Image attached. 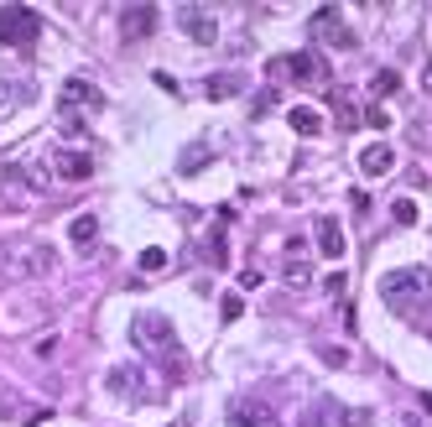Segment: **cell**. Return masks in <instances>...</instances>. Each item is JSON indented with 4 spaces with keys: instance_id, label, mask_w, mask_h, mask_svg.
Instances as JSON below:
<instances>
[{
    "instance_id": "83f0119b",
    "label": "cell",
    "mask_w": 432,
    "mask_h": 427,
    "mask_svg": "<svg viewBox=\"0 0 432 427\" xmlns=\"http://www.w3.org/2000/svg\"><path fill=\"white\" fill-rule=\"evenodd\" d=\"M370 125L375 130H390V110H370Z\"/></svg>"
},
{
    "instance_id": "277c9868",
    "label": "cell",
    "mask_w": 432,
    "mask_h": 427,
    "mask_svg": "<svg viewBox=\"0 0 432 427\" xmlns=\"http://www.w3.org/2000/svg\"><path fill=\"white\" fill-rule=\"evenodd\" d=\"M130 339H136V349L141 354H151V359H177V333H172V318H162V313H141L136 323H130Z\"/></svg>"
},
{
    "instance_id": "5b68a950",
    "label": "cell",
    "mask_w": 432,
    "mask_h": 427,
    "mask_svg": "<svg viewBox=\"0 0 432 427\" xmlns=\"http://www.w3.org/2000/svg\"><path fill=\"white\" fill-rule=\"evenodd\" d=\"M42 32V16L32 6H0V47H32Z\"/></svg>"
},
{
    "instance_id": "44dd1931",
    "label": "cell",
    "mask_w": 432,
    "mask_h": 427,
    "mask_svg": "<svg viewBox=\"0 0 432 427\" xmlns=\"http://www.w3.org/2000/svg\"><path fill=\"white\" fill-rule=\"evenodd\" d=\"M141 271H167V250L162 245H146V250H141Z\"/></svg>"
},
{
    "instance_id": "ac0fdd59",
    "label": "cell",
    "mask_w": 432,
    "mask_h": 427,
    "mask_svg": "<svg viewBox=\"0 0 432 427\" xmlns=\"http://www.w3.org/2000/svg\"><path fill=\"white\" fill-rule=\"evenodd\" d=\"M286 120H292V130H297V136H318V130H323V115L312 110V104H297V110L286 115Z\"/></svg>"
},
{
    "instance_id": "f1b7e54d",
    "label": "cell",
    "mask_w": 432,
    "mask_h": 427,
    "mask_svg": "<svg viewBox=\"0 0 432 427\" xmlns=\"http://www.w3.org/2000/svg\"><path fill=\"white\" fill-rule=\"evenodd\" d=\"M172 427H188V417H177V422H172Z\"/></svg>"
},
{
    "instance_id": "7402d4cb",
    "label": "cell",
    "mask_w": 432,
    "mask_h": 427,
    "mask_svg": "<svg viewBox=\"0 0 432 427\" xmlns=\"http://www.w3.org/2000/svg\"><path fill=\"white\" fill-rule=\"evenodd\" d=\"M219 313H224V323H234V318L245 313V297H240V292H229V297L219 302Z\"/></svg>"
},
{
    "instance_id": "4fadbf2b",
    "label": "cell",
    "mask_w": 432,
    "mask_h": 427,
    "mask_svg": "<svg viewBox=\"0 0 432 427\" xmlns=\"http://www.w3.org/2000/svg\"><path fill=\"white\" fill-rule=\"evenodd\" d=\"M234 427H281V417L266 402H245V407H234Z\"/></svg>"
},
{
    "instance_id": "d4e9b609",
    "label": "cell",
    "mask_w": 432,
    "mask_h": 427,
    "mask_svg": "<svg viewBox=\"0 0 432 427\" xmlns=\"http://www.w3.org/2000/svg\"><path fill=\"white\" fill-rule=\"evenodd\" d=\"M323 287H329V297H344V271H333V276H323Z\"/></svg>"
},
{
    "instance_id": "9a60e30c",
    "label": "cell",
    "mask_w": 432,
    "mask_h": 427,
    "mask_svg": "<svg viewBox=\"0 0 432 427\" xmlns=\"http://www.w3.org/2000/svg\"><path fill=\"white\" fill-rule=\"evenodd\" d=\"M68 240H73V250H89L99 240V219H94V214H78V219L68 224Z\"/></svg>"
},
{
    "instance_id": "9c48e42d",
    "label": "cell",
    "mask_w": 432,
    "mask_h": 427,
    "mask_svg": "<svg viewBox=\"0 0 432 427\" xmlns=\"http://www.w3.org/2000/svg\"><path fill=\"white\" fill-rule=\"evenodd\" d=\"M177 21H182V32L193 37V42H219V21H214V11H198V6H177Z\"/></svg>"
},
{
    "instance_id": "52a82bcc",
    "label": "cell",
    "mask_w": 432,
    "mask_h": 427,
    "mask_svg": "<svg viewBox=\"0 0 432 427\" xmlns=\"http://www.w3.org/2000/svg\"><path fill=\"white\" fill-rule=\"evenodd\" d=\"M355 422H364V411H349L338 396H323V402H312L307 417H303V427H355Z\"/></svg>"
},
{
    "instance_id": "484cf974",
    "label": "cell",
    "mask_w": 432,
    "mask_h": 427,
    "mask_svg": "<svg viewBox=\"0 0 432 427\" xmlns=\"http://www.w3.org/2000/svg\"><path fill=\"white\" fill-rule=\"evenodd\" d=\"M323 359H329V365H349V349H344V344H333V349H323Z\"/></svg>"
},
{
    "instance_id": "ba28073f",
    "label": "cell",
    "mask_w": 432,
    "mask_h": 427,
    "mask_svg": "<svg viewBox=\"0 0 432 427\" xmlns=\"http://www.w3.org/2000/svg\"><path fill=\"white\" fill-rule=\"evenodd\" d=\"M312 37H318V42H333V47H355V32L344 26V11H338V6H318V11H312Z\"/></svg>"
},
{
    "instance_id": "7c38bea8",
    "label": "cell",
    "mask_w": 432,
    "mask_h": 427,
    "mask_svg": "<svg viewBox=\"0 0 432 427\" xmlns=\"http://www.w3.org/2000/svg\"><path fill=\"white\" fill-rule=\"evenodd\" d=\"M390 167H396V151H390L386 141H370L360 151V172H364V178H386Z\"/></svg>"
},
{
    "instance_id": "30bf717a",
    "label": "cell",
    "mask_w": 432,
    "mask_h": 427,
    "mask_svg": "<svg viewBox=\"0 0 432 427\" xmlns=\"http://www.w3.org/2000/svg\"><path fill=\"white\" fill-rule=\"evenodd\" d=\"M156 21H162L156 6H125L120 11V37H125V42H141V37H151Z\"/></svg>"
},
{
    "instance_id": "3957f363",
    "label": "cell",
    "mask_w": 432,
    "mask_h": 427,
    "mask_svg": "<svg viewBox=\"0 0 432 427\" xmlns=\"http://www.w3.org/2000/svg\"><path fill=\"white\" fill-rule=\"evenodd\" d=\"M104 385H110L120 402H130V407H151L156 402V376L141 359H125V365H115L110 376H104Z\"/></svg>"
},
{
    "instance_id": "cb8c5ba5",
    "label": "cell",
    "mask_w": 432,
    "mask_h": 427,
    "mask_svg": "<svg viewBox=\"0 0 432 427\" xmlns=\"http://www.w3.org/2000/svg\"><path fill=\"white\" fill-rule=\"evenodd\" d=\"M375 89H381V94H396V89H401V73H381V78H375Z\"/></svg>"
},
{
    "instance_id": "6da1fadb",
    "label": "cell",
    "mask_w": 432,
    "mask_h": 427,
    "mask_svg": "<svg viewBox=\"0 0 432 427\" xmlns=\"http://www.w3.org/2000/svg\"><path fill=\"white\" fill-rule=\"evenodd\" d=\"M381 297H386V308H390V313L412 318V313H422V308H427V297H432V276L422 271V266H401V271H386V276H381Z\"/></svg>"
},
{
    "instance_id": "8992f818",
    "label": "cell",
    "mask_w": 432,
    "mask_h": 427,
    "mask_svg": "<svg viewBox=\"0 0 432 427\" xmlns=\"http://www.w3.org/2000/svg\"><path fill=\"white\" fill-rule=\"evenodd\" d=\"M271 68L286 73L292 84H329V73H323V58H318V52H307V47H303V52H281Z\"/></svg>"
},
{
    "instance_id": "2e32d148",
    "label": "cell",
    "mask_w": 432,
    "mask_h": 427,
    "mask_svg": "<svg viewBox=\"0 0 432 427\" xmlns=\"http://www.w3.org/2000/svg\"><path fill=\"white\" fill-rule=\"evenodd\" d=\"M240 89H245L240 73H214V78L203 84V99H229V94H240Z\"/></svg>"
},
{
    "instance_id": "e0dca14e",
    "label": "cell",
    "mask_w": 432,
    "mask_h": 427,
    "mask_svg": "<svg viewBox=\"0 0 432 427\" xmlns=\"http://www.w3.org/2000/svg\"><path fill=\"white\" fill-rule=\"evenodd\" d=\"M63 104H104L94 84H84V78H63Z\"/></svg>"
},
{
    "instance_id": "4316f807",
    "label": "cell",
    "mask_w": 432,
    "mask_h": 427,
    "mask_svg": "<svg viewBox=\"0 0 432 427\" xmlns=\"http://www.w3.org/2000/svg\"><path fill=\"white\" fill-rule=\"evenodd\" d=\"M271 104H277V89H266V94H255V115H266Z\"/></svg>"
},
{
    "instance_id": "ffe728a7",
    "label": "cell",
    "mask_w": 432,
    "mask_h": 427,
    "mask_svg": "<svg viewBox=\"0 0 432 427\" xmlns=\"http://www.w3.org/2000/svg\"><path fill=\"white\" fill-rule=\"evenodd\" d=\"M286 282H292V287H307V282H312L307 256H286Z\"/></svg>"
},
{
    "instance_id": "d6986e66",
    "label": "cell",
    "mask_w": 432,
    "mask_h": 427,
    "mask_svg": "<svg viewBox=\"0 0 432 427\" xmlns=\"http://www.w3.org/2000/svg\"><path fill=\"white\" fill-rule=\"evenodd\" d=\"M208 266H229V235L208 230Z\"/></svg>"
},
{
    "instance_id": "7a4b0ae2",
    "label": "cell",
    "mask_w": 432,
    "mask_h": 427,
    "mask_svg": "<svg viewBox=\"0 0 432 427\" xmlns=\"http://www.w3.org/2000/svg\"><path fill=\"white\" fill-rule=\"evenodd\" d=\"M0 271L6 276H52L58 271V256L42 240H11V245H0Z\"/></svg>"
},
{
    "instance_id": "5bb4252c",
    "label": "cell",
    "mask_w": 432,
    "mask_h": 427,
    "mask_svg": "<svg viewBox=\"0 0 432 427\" xmlns=\"http://www.w3.org/2000/svg\"><path fill=\"white\" fill-rule=\"evenodd\" d=\"M312 235H318V250L329 261H344V230H338V219H318V224H312Z\"/></svg>"
},
{
    "instance_id": "8fae6325",
    "label": "cell",
    "mask_w": 432,
    "mask_h": 427,
    "mask_svg": "<svg viewBox=\"0 0 432 427\" xmlns=\"http://www.w3.org/2000/svg\"><path fill=\"white\" fill-rule=\"evenodd\" d=\"M52 172H58V178H68V182H84L89 172H94V156L78 151V146H63V151L52 156Z\"/></svg>"
},
{
    "instance_id": "603a6c76",
    "label": "cell",
    "mask_w": 432,
    "mask_h": 427,
    "mask_svg": "<svg viewBox=\"0 0 432 427\" xmlns=\"http://www.w3.org/2000/svg\"><path fill=\"white\" fill-rule=\"evenodd\" d=\"M390 214H396V224H417V204H412V198H396Z\"/></svg>"
}]
</instances>
